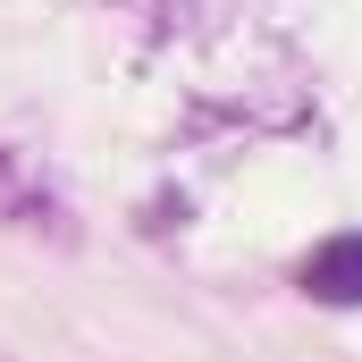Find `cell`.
Returning <instances> with one entry per match:
<instances>
[{
  "label": "cell",
  "instance_id": "cell-1",
  "mask_svg": "<svg viewBox=\"0 0 362 362\" xmlns=\"http://www.w3.org/2000/svg\"><path fill=\"white\" fill-rule=\"evenodd\" d=\"M303 295L312 303H362V236H329L303 262Z\"/></svg>",
  "mask_w": 362,
  "mask_h": 362
}]
</instances>
